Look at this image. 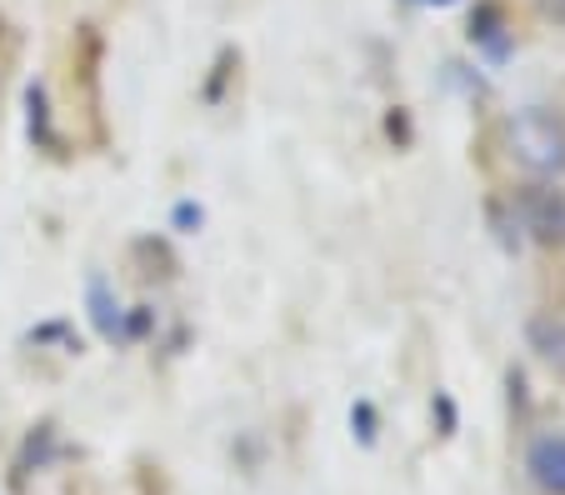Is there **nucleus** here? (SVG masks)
<instances>
[{"instance_id": "1", "label": "nucleus", "mask_w": 565, "mask_h": 495, "mask_svg": "<svg viewBox=\"0 0 565 495\" xmlns=\"http://www.w3.org/2000/svg\"><path fill=\"white\" fill-rule=\"evenodd\" d=\"M511 155L535 175H561L565 171V120L555 110H521L505 130Z\"/></svg>"}, {"instance_id": "2", "label": "nucleus", "mask_w": 565, "mask_h": 495, "mask_svg": "<svg viewBox=\"0 0 565 495\" xmlns=\"http://www.w3.org/2000/svg\"><path fill=\"white\" fill-rule=\"evenodd\" d=\"M515 211L521 226L545 246H565V191L561 185H525L515 191Z\"/></svg>"}, {"instance_id": "3", "label": "nucleus", "mask_w": 565, "mask_h": 495, "mask_svg": "<svg viewBox=\"0 0 565 495\" xmlns=\"http://www.w3.org/2000/svg\"><path fill=\"white\" fill-rule=\"evenodd\" d=\"M525 471L545 495H565V431H545L525 451Z\"/></svg>"}, {"instance_id": "4", "label": "nucleus", "mask_w": 565, "mask_h": 495, "mask_svg": "<svg viewBox=\"0 0 565 495\" xmlns=\"http://www.w3.org/2000/svg\"><path fill=\"white\" fill-rule=\"evenodd\" d=\"M531 345L541 351V361L555 370V376H565V321L561 315H535L531 321Z\"/></svg>"}, {"instance_id": "5", "label": "nucleus", "mask_w": 565, "mask_h": 495, "mask_svg": "<svg viewBox=\"0 0 565 495\" xmlns=\"http://www.w3.org/2000/svg\"><path fill=\"white\" fill-rule=\"evenodd\" d=\"M90 305H96V325H100V335H116V325H120V311L110 305V295H106V280H90Z\"/></svg>"}, {"instance_id": "6", "label": "nucleus", "mask_w": 565, "mask_h": 495, "mask_svg": "<svg viewBox=\"0 0 565 495\" xmlns=\"http://www.w3.org/2000/svg\"><path fill=\"white\" fill-rule=\"evenodd\" d=\"M351 426H361V441H375V431H371V426H375V416H371V406H365V400L351 410Z\"/></svg>"}, {"instance_id": "7", "label": "nucleus", "mask_w": 565, "mask_h": 495, "mask_svg": "<svg viewBox=\"0 0 565 495\" xmlns=\"http://www.w3.org/2000/svg\"><path fill=\"white\" fill-rule=\"evenodd\" d=\"M545 15H555V21H565V0H541Z\"/></svg>"}]
</instances>
